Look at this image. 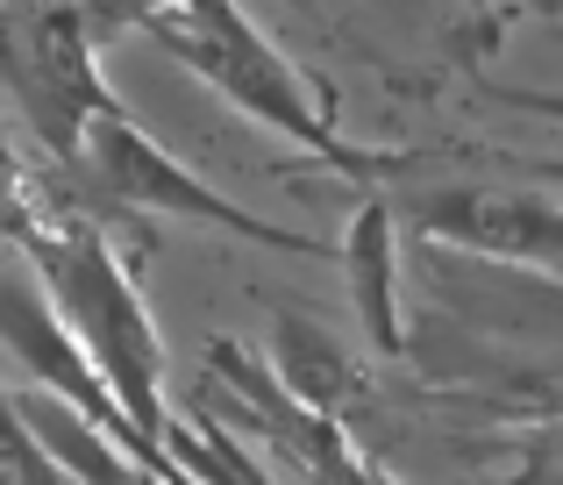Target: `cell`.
Listing matches in <instances>:
<instances>
[{
  "label": "cell",
  "mask_w": 563,
  "mask_h": 485,
  "mask_svg": "<svg viewBox=\"0 0 563 485\" xmlns=\"http://www.w3.org/2000/svg\"><path fill=\"white\" fill-rule=\"evenodd\" d=\"M0 350L29 364V372H36V386L51 393V400L79 407L93 429H108V436H122V443H129L122 407L108 400V386L93 378L79 335L65 329V315H57V300L43 293L36 264H29L14 243H0Z\"/></svg>",
  "instance_id": "obj_5"
},
{
  "label": "cell",
  "mask_w": 563,
  "mask_h": 485,
  "mask_svg": "<svg viewBox=\"0 0 563 485\" xmlns=\"http://www.w3.org/2000/svg\"><path fill=\"white\" fill-rule=\"evenodd\" d=\"M343 272H350V293H357V315H364V335L399 357V243H393V208L385 200H364L357 222H350V243H343Z\"/></svg>",
  "instance_id": "obj_7"
},
{
  "label": "cell",
  "mask_w": 563,
  "mask_h": 485,
  "mask_svg": "<svg viewBox=\"0 0 563 485\" xmlns=\"http://www.w3.org/2000/svg\"><path fill=\"white\" fill-rule=\"evenodd\" d=\"M278 386H286L292 407H307V415H343V400L357 393V372H350V357L335 350L329 329L286 315L278 321Z\"/></svg>",
  "instance_id": "obj_8"
},
{
  "label": "cell",
  "mask_w": 563,
  "mask_h": 485,
  "mask_svg": "<svg viewBox=\"0 0 563 485\" xmlns=\"http://www.w3.org/2000/svg\"><path fill=\"white\" fill-rule=\"evenodd\" d=\"M79 165L114 208H143V214H179V222H207V229H229V236H250V243H272V250H300V257H321L314 236H292V229L264 222V214L235 208L229 194L200 179L192 165L165 151V143L143 136V122L114 100L108 114L86 122V143H79Z\"/></svg>",
  "instance_id": "obj_4"
},
{
  "label": "cell",
  "mask_w": 563,
  "mask_h": 485,
  "mask_svg": "<svg viewBox=\"0 0 563 485\" xmlns=\"http://www.w3.org/2000/svg\"><path fill=\"white\" fill-rule=\"evenodd\" d=\"M0 86L14 93L22 122L43 151L79 165L86 122L114 108L108 79L93 65V22L79 8H8L0 14Z\"/></svg>",
  "instance_id": "obj_3"
},
{
  "label": "cell",
  "mask_w": 563,
  "mask_h": 485,
  "mask_svg": "<svg viewBox=\"0 0 563 485\" xmlns=\"http://www.w3.org/2000/svg\"><path fill=\"white\" fill-rule=\"evenodd\" d=\"M413 222L442 243L493 250V257H563V208L536 194H493V186H450L413 208Z\"/></svg>",
  "instance_id": "obj_6"
},
{
  "label": "cell",
  "mask_w": 563,
  "mask_h": 485,
  "mask_svg": "<svg viewBox=\"0 0 563 485\" xmlns=\"http://www.w3.org/2000/svg\"><path fill=\"white\" fill-rule=\"evenodd\" d=\"M8 243L36 264L43 293L57 300L65 329L79 335L93 378L108 386V400L122 407L129 429V458L143 472H172L165 443H172V415H165V343H157V321L136 293V272L114 257V243L93 222H29L14 214Z\"/></svg>",
  "instance_id": "obj_1"
},
{
  "label": "cell",
  "mask_w": 563,
  "mask_h": 485,
  "mask_svg": "<svg viewBox=\"0 0 563 485\" xmlns=\"http://www.w3.org/2000/svg\"><path fill=\"white\" fill-rule=\"evenodd\" d=\"M136 29L151 43H165L192 79H207L229 108H243L250 122L292 136L300 151L329 157V165H343V172H385L393 165V157H372V151H357V143L335 136L329 114H321L314 93H307V79L292 71V57L278 51L243 8H214V0H192V8H143Z\"/></svg>",
  "instance_id": "obj_2"
}]
</instances>
